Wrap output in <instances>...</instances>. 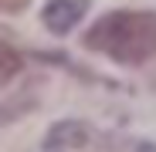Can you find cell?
I'll use <instances>...</instances> for the list:
<instances>
[{"mask_svg":"<svg viewBox=\"0 0 156 152\" xmlns=\"http://www.w3.org/2000/svg\"><path fill=\"white\" fill-rule=\"evenodd\" d=\"M85 47L112 58L115 64L139 68L156 58V14L153 10H109L85 31Z\"/></svg>","mask_w":156,"mask_h":152,"instance_id":"cell-1","label":"cell"},{"mask_svg":"<svg viewBox=\"0 0 156 152\" xmlns=\"http://www.w3.org/2000/svg\"><path fill=\"white\" fill-rule=\"evenodd\" d=\"M85 10H88V0H51L41 10V20H44V27L51 34L61 37V34L75 31V24L85 17Z\"/></svg>","mask_w":156,"mask_h":152,"instance_id":"cell-2","label":"cell"},{"mask_svg":"<svg viewBox=\"0 0 156 152\" xmlns=\"http://www.w3.org/2000/svg\"><path fill=\"white\" fill-rule=\"evenodd\" d=\"M88 139H92V132L85 122H58L44 135V149L48 152H71V149H85Z\"/></svg>","mask_w":156,"mask_h":152,"instance_id":"cell-3","label":"cell"},{"mask_svg":"<svg viewBox=\"0 0 156 152\" xmlns=\"http://www.w3.org/2000/svg\"><path fill=\"white\" fill-rule=\"evenodd\" d=\"M20 71H24V54H20L10 41H0V88L10 85Z\"/></svg>","mask_w":156,"mask_h":152,"instance_id":"cell-4","label":"cell"},{"mask_svg":"<svg viewBox=\"0 0 156 152\" xmlns=\"http://www.w3.org/2000/svg\"><path fill=\"white\" fill-rule=\"evenodd\" d=\"M27 0H0V10H20Z\"/></svg>","mask_w":156,"mask_h":152,"instance_id":"cell-5","label":"cell"}]
</instances>
